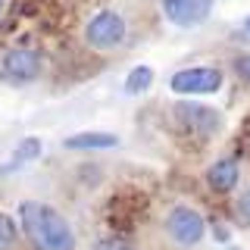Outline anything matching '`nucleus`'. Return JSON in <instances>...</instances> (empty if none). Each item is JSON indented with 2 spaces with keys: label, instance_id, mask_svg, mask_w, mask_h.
<instances>
[{
  "label": "nucleus",
  "instance_id": "obj_2",
  "mask_svg": "<svg viewBox=\"0 0 250 250\" xmlns=\"http://www.w3.org/2000/svg\"><path fill=\"white\" fill-rule=\"evenodd\" d=\"M84 41L91 50H116L125 41V19L116 10H100L84 25Z\"/></svg>",
  "mask_w": 250,
  "mask_h": 250
},
{
  "label": "nucleus",
  "instance_id": "obj_11",
  "mask_svg": "<svg viewBox=\"0 0 250 250\" xmlns=\"http://www.w3.org/2000/svg\"><path fill=\"white\" fill-rule=\"evenodd\" d=\"M44 150V144H41V138H25L19 147L13 150V163L16 166H22V163H31V160H38Z\"/></svg>",
  "mask_w": 250,
  "mask_h": 250
},
{
  "label": "nucleus",
  "instance_id": "obj_9",
  "mask_svg": "<svg viewBox=\"0 0 250 250\" xmlns=\"http://www.w3.org/2000/svg\"><path fill=\"white\" fill-rule=\"evenodd\" d=\"M160 3H163V13L169 16V22H175V25H182V28H191V25L200 22L185 0H160Z\"/></svg>",
  "mask_w": 250,
  "mask_h": 250
},
{
  "label": "nucleus",
  "instance_id": "obj_13",
  "mask_svg": "<svg viewBox=\"0 0 250 250\" xmlns=\"http://www.w3.org/2000/svg\"><path fill=\"white\" fill-rule=\"evenodd\" d=\"M234 213H238V219L244 225H250V191H244L238 197V203H234Z\"/></svg>",
  "mask_w": 250,
  "mask_h": 250
},
{
  "label": "nucleus",
  "instance_id": "obj_5",
  "mask_svg": "<svg viewBox=\"0 0 250 250\" xmlns=\"http://www.w3.org/2000/svg\"><path fill=\"white\" fill-rule=\"evenodd\" d=\"M169 88L182 97H191V94H216L222 88V72L213 66H191L182 69L169 78Z\"/></svg>",
  "mask_w": 250,
  "mask_h": 250
},
{
  "label": "nucleus",
  "instance_id": "obj_17",
  "mask_svg": "<svg viewBox=\"0 0 250 250\" xmlns=\"http://www.w3.org/2000/svg\"><path fill=\"white\" fill-rule=\"evenodd\" d=\"M241 35H244V38H250V16L244 19V25H241Z\"/></svg>",
  "mask_w": 250,
  "mask_h": 250
},
{
  "label": "nucleus",
  "instance_id": "obj_4",
  "mask_svg": "<svg viewBox=\"0 0 250 250\" xmlns=\"http://www.w3.org/2000/svg\"><path fill=\"white\" fill-rule=\"evenodd\" d=\"M166 231L175 244L182 247H194L203 241V231H207V222L197 209L191 207H172L169 216H166Z\"/></svg>",
  "mask_w": 250,
  "mask_h": 250
},
{
  "label": "nucleus",
  "instance_id": "obj_14",
  "mask_svg": "<svg viewBox=\"0 0 250 250\" xmlns=\"http://www.w3.org/2000/svg\"><path fill=\"white\" fill-rule=\"evenodd\" d=\"M185 3H188V6L194 10V16H197L200 22H203V19L209 16V10H213V0H185Z\"/></svg>",
  "mask_w": 250,
  "mask_h": 250
},
{
  "label": "nucleus",
  "instance_id": "obj_15",
  "mask_svg": "<svg viewBox=\"0 0 250 250\" xmlns=\"http://www.w3.org/2000/svg\"><path fill=\"white\" fill-rule=\"evenodd\" d=\"M94 250H135L128 244V241H122V238H106V241H100Z\"/></svg>",
  "mask_w": 250,
  "mask_h": 250
},
{
  "label": "nucleus",
  "instance_id": "obj_12",
  "mask_svg": "<svg viewBox=\"0 0 250 250\" xmlns=\"http://www.w3.org/2000/svg\"><path fill=\"white\" fill-rule=\"evenodd\" d=\"M19 241V229H16V219L0 213V250H13Z\"/></svg>",
  "mask_w": 250,
  "mask_h": 250
},
{
  "label": "nucleus",
  "instance_id": "obj_16",
  "mask_svg": "<svg viewBox=\"0 0 250 250\" xmlns=\"http://www.w3.org/2000/svg\"><path fill=\"white\" fill-rule=\"evenodd\" d=\"M234 72H238L244 82L250 84V53H244V57H238L234 60Z\"/></svg>",
  "mask_w": 250,
  "mask_h": 250
},
{
  "label": "nucleus",
  "instance_id": "obj_1",
  "mask_svg": "<svg viewBox=\"0 0 250 250\" xmlns=\"http://www.w3.org/2000/svg\"><path fill=\"white\" fill-rule=\"evenodd\" d=\"M19 225L38 250H75V231L60 209L41 200L19 203Z\"/></svg>",
  "mask_w": 250,
  "mask_h": 250
},
{
  "label": "nucleus",
  "instance_id": "obj_8",
  "mask_svg": "<svg viewBox=\"0 0 250 250\" xmlns=\"http://www.w3.org/2000/svg\"><path fill=\"white\" fill-rule=\"evenodd\" d=\"M207 182L219 194L231 191V188L238 185V163H234V160H219V163H213L209 172H207Z\"/></svg>",
  "mask_w": 250,
  "mask_h": 250
},
{
  "label": "nucleus",
  "instance_id": "obj_18",
  "mask_svg": "<svg viewBox=\"0 0 250 250\" xmlns=\"http://www.w3.org/2000/svg\"><path fill=\"white\" fill-rule=\"evenodd\" d=\"M3 6H6V0H0V13H3Z\"/></svg>",
  "mask_w": 250,
  "mask_h": 250
},
{
  "label": "nucleus",
  "instance_id": "obj_3",
  "mask_svg": "<svg viewBox=\"0 0 250 250\" xmlns=\"http://www.w3.org/2000/svg\"><path fill=\"white\" fill-rule=\"evenodd\" d=\"M44 72V60L38 50H28V47H13L0 57V75L13 84H28L35 82L38 75Z\"/></svg>",
  "mask_w": 250,
  "mask_h": 250
},
{
  "label": "nucleus",
  "instance_id": "obj_10",
  "mask_svg": "<svg viewBox=\"0 0 250 250\" xmlns=\"http://www.w3.org/2000/svg\"><path fill=\"white\" fill-rule=\"evenodd\" d=\"M153 84V69L150 66H135L125 75V94H144Z\"/></svg>",
  "mask_w": 250,
  "mask_h": 250
},
{
  "label": "nucleus",
  "instance_id": "obj_7",
  "mask_svg": "<svg viewBox=\"0 0 250 250\" xmlns=\"http://www.w3.org/2000/svg\"><path fill=\"white\" fill-rule=\"evenodd\" d=\"M175 116L182 122H188L191 128H200V131H213L216 125H219L216 109H207V106H197V104H178L175 106Z\"/></svg>",
  "mask_w": 250,
  "mask_h": 250
},
{
  "label": "nucleus",
  "instance_id": "obj_6",
  "mask_svg": "<svg viewBox=\"0 0 250 250\" xmlns=\"http://www.w3.org/2000/svg\"><path fill=\"white\" fill-rule=\"evenodd\" d=\"M116 144H119V138L109 131H78V135H69L62 141L66 150H109Z\"/></svg>",
  "mask_w": 250,
  "mask_h": 250
}]
</instances>
